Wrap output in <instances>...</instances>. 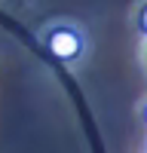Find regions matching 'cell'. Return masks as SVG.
<instances>
[{
  "label": "cell",
  "mask_w": 147,
  "mask_h": 153,
  "mask_svg": "<svg viewBox=\"0 0 147 153\" xmlns=\"http://www.w3.org/2000/svg\"><path fill=\"white\" fill-rule=\"evenodd\" d=\"M141 117H144V123H147V104H144V110H141Z\"/></svg>",
  "instance_id": "cell-3"
},
{
  "label": "cell",
  "mask_w": 147,
  "mask_h": 153,
  "mask_svg": "<svg viewBox=\"0 0 147 153\" xmlns=\"http://www.w3.org/2000/svg\"><path fill=\"white\" fill-rule=\"evenodd\" d=\"M144 153H147V150H144Z\"/></svg>",
  "instance_id": "cell-4"
},
{
  "label": "cell",
  "mask_w": 147,
  "mask_h": 153,
  "mask_svg": "<svg viewBox=\"0 0 147 153\" xmlns=\"http://www.w3.org/2000/svg\"><path fill=\"white\" fill-rule=\"evenodd\" d=\"M135 25H138V31L147 37V3H141V9H138V16H135Z\"/></svg>",
  "instance_id": "cell-2"
},
{
  "label": "cell",
  "mask_w": 147,
  "mask_h": 153,
  "mask_svg": "<svg viewBox=\"0 0 147 153\" xmlns=\"http://www.w3.org/2000/svg\"><path fill=\"white\" fill-rule=\"evenodd\" d=\"M46 49L49 55H55L58 61H77L83 55V34L77 28H68V25H58L46 34Z\"/></svg>",
  "instance_id": "cell-1"
}]
</instances>
